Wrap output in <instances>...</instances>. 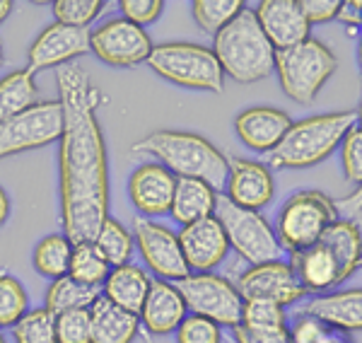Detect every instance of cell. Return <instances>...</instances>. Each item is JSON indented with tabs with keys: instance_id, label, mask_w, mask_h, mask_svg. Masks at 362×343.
<instances>
[{
	"instance_id": "1",
	"label": "cell",
	"mask_w": 362,
	"mask_h": 343,
	"mask_svg": "<svg viewBox=\"0 0 362 343\" xmlns=\"http://www.w3.org/2000/svg\"><path fill=\"white\" fill-rule=\"evenodd\" d=\"M63 131L58 138L61 167V223L73 244L95 242L109 218L107 143L97 119L102 90L80 66H63L56 75Z\"/></svg>"
},
{
	"instance_id": "2",
	"label": "cell",
	"mask_w": 362,
	"mask_h": 343,
	"mask_svg": "<svg viewBox=\"0 0 362 343\" xmlns=\"http://www.w3.org/2000/svg\"><path fill=\"white\" fill-rule=\"evenodd\" d=\"M133 153L153 158L177 179H203L215 191L225 189L230 174V160L208 138L191 131H153L133 143Z\"/></svg>"
},
{
	"instance_id": "3",
	"label": "cell",
	"mask_w": 362,
	"mask_h": 343,
	"mask_svg": "<svg viewBox=\"0 0 362 343\" xmlns=\"http://www.w3.org/2000/svg\"><path fill=\"white\" fill-rule=\"evenodd\" d=\"M355 129V112H329L293 121L276 150L266 155L268 170H309L329 160Z\"/></svg>"
},
{
	"instance_id": "4",
	"label": "cell",
	"mask_w": 362,
	"mask_h": 343,
	"mask_svg": "<svg viewBox=\"0 0 362 343\" xmlns=\"http://www.w3.org/2000/svg\"><path fill=\"white\" fill-rule=\"evenodd\" d=\"M213 54L225 78H232L235 83H259L276 71L278 51L266 39L251 8H244L230 25L215 34Z\"/></svg>"
},
{
	"instance_id": "5",
	"label": "cell",
	"mask_w": 362,
	"mask_h": 343,
	"mask_svg": "<svg viewBox=\"0 0 362 343\" xmlns=\"http://www.w3.org/2000/svg\"><path fill=\"white\" fill-rule=\"evenodd\" d=\"M148 68L179 87L201 92H223L225 73L213 49L196 42L155 44L148 56Z\"/></svg>"
},
{
	"instance_id": "6",
	"label": "cell",
	"mask_w": 362,
	"mask_h": 343,
	"mask_svg": "<svg viewBox=\"0 0 362 343\" xmlns=\"http://www.w3.org/2000/svg\"><path fill=\"white\" fill-rule=\"evenodd\" d=\"M338 71V58L324 42L309 37L307 42L276 54L280 90L297 104H312Z\"/></svg>"
},
{
	"instance_id": "7",
	"label": "cell",
	"mask_w": 362,
	"mask_h": 343,
	"mask_svg": "<svg viewBox=\"0 0 362 343\" xmlns=\"http://www.w3.org/2000/svg\"><path fill=\"white\" fill-rule=\"evenodd\" d=\"M338 218V206L324 191H297L278 213L276 235L285 254H297L314 247L324 230Z\"/></svg>"
},
{
	"instance_id": "8",
	"label": "cell",
	"mask_w": 362,
	"mask_h": 343,
	"mask_svg": "<svg viewBox=\"0 0 362 343\" xmlns=\"http://www.w3.org/2000/svg\"><path fill=\"white\" fill-rule=\"evenodd\" d=\"M215 218L223 225L230 249H235L237 257L249 266L283 259L285 252L278 242L276 225H271V220L261 211H247L220 196Z\"/></svg>"
},
{
	"instance_id": "9",
	"label": "cell",
	"mask_w": 362,
	"mask_h": 343,
	"mask_svg": "<svg viewBox=\"0 0 362 343\" xmlns=\"http://www.w3.org/2000/svg\"><path fill=\"white\" fill-rule=\"evenodd\" d=\"M184 295L189 315L206 317L220 327L235 329L242 322L244 298L239 293L237 283L220 276L215 271L208 273H189L177 283Z\"/></svg>"
},
{
	"instance_id": "10",
	"label": "cell",
	"mask_w": 362,
	"mask_h": 343,
	"mask_svg": "<svg viewBox=\"0 0 362 343\" xmlns=\"http://www.w3.org/2000/svg\"><path fill=\"white\" fill-rule=\"evenodd\" d=\"M63 131V109L58 100L37 102L32 109L0 121V160L56 143Z\"/></svg>"
},
{
	"instance_id": "11",
	"label": "cell",
	"mask_w": 362,
	"mask_h": 343,
	"mask_svg": "<svg viewBox=\"0 0 362 343\" xmlns=\"http://www.w3.org/2000/svg\"><path fill=\"white\" fill-rule=\"evenodd\" d=\"M133 225H136L133 240L143 259V269L150 276L169 283H179L181 278L189 276L191 271L186 266L177 232L150 218H136Z\"/></svg>"
},
{
	"instance_id": "12",
	"label": "cell",
	"mask_w": 362,
	"mask_h": 343,
	"mask_svg": "<svg viewBox=\"0 0 362 343\" xmlns=\"http://www.w3.org/2000/svg\"><path fill=\"white\" fill-rule=\"evenodd\" d=\"M90 51L114 68H133L145 63L153 51L150 34L124 17H112L90 29Z\"/></svg>"
},
{
	"instance_id": "13",
	"label": "cell",
	"mask_w": 362,
	"mask_h": 343,
	"mask_svg": "<svg viewBox=\"0 0 362 343\" xmlns=\"http://www.w3.org/2000/svg\"><path fill=\"white\" fill-rule=\"evenodd\" d=\"M235 283L244 300L264 298L278 302L283 307H293L307 298V290L302 288L293 264L283 259L249 266Z\"/></svg>"
},
{
	"instance_id": "14",
	"label": "cell",
	"mask_w": 362,
	"mask_h": 343,
	"mask_svg": "<svg viewBox=\"0 0 362 343\" xmlns=\"http://www.w3.org/2000/svg\"><path fill=\"white\" fill-rule=\"evenodd\" d=\"M85 54H90V29L68 27L54 20L49 27L39 32V37L29 46L27 68L37 75L46 68L70 66L73 58H80Z\"/></svg>"
},
{
	"instance_id": "15",
	"label": "cell",
	"mask_w": 362,
	"mask_h": 343,
	"mask_svg": "<svg viewBox=\"0 0 362 343\" xmlns=\"http://www.w3.org/2000/svg\"><path fill=\"white\" fill-rule=\"evenodd\" d=\"M177 235L191 273L215 271L230 254V242H227L223 225H220V220L215 215L184 225Z\"/></svg>"
},
{
	"instance_id": "16",
	"label": "cell",
	"mask_w": 362,
	"mask_h": 343,
	"mask_svg": "<svg viewBox=\"0 0 362 343\" xmlns=\"http://www.w3.org/2000/svg\"><path fill=\"white\" fill-rule=\"evenodd\" d=\"M174 189H177V177L153 160L138 165L128 177V199L140 218L155 220L160 215H169Z\"/></svg>"
},
{
	"instance_id": "17",
	"label": "cell",
	"mask_w": 362,
	"mask_h": 343,
	"mask_svg": "<svg viewBox=\"0 0 362 343\" xmlns=\"http://www.w3.org/2000/svg\"><path fill=\"white\" fill-rule=\"evenodd\" d=\"M254 13L266 39L276 51L293 49L312 37V25L300 0H261Z\"/></svg>"
},
{
	"instance_id": "18",
	"label": "cell",
	"mask_w": 362,
	"mask_h": 343,
	"mask_svg": "<svg viewBox=\"0 0 362 343\" xmlns=\"http://www.w3.org/2000/svg\"><path fill=\"white\" fill-rule=\"evenodd\" d=\"M276 196V182L266 162L235 158L225 184V199L247 211H261Z\"/></svg>"
},
{
	"instance_id": "19",
	"label": "cell",
	"mask_w": 362,
	"mask_h": 343,
	"mask_svg": "<svg viewBox=\"0 0 362 343\" xmlns=\"http://www.w3.org/2000/svg\"><path fill=\"white\" fill-rule=\"evenodd\" d=\"M295 315H309L338 334L362 331V288L331 290L300 302Z\"/></svg>"
},
{
	"instance_id": "20",
	"label": "cell",
	"mask_w": 362,
	"mask_h": 343,
	"mask_svg": "<svg viewBox=\"0 0 362 343\" xmlns=\"http://www.w3.org/2000/svg\"><path fill=\"white\" fill-rule=\"evenodd\" d=\"M186 315H189V310H186L184 295H181L177 283L153 278L148 298H145L143 307L138 312L140 327L150 336H169L179 329V324L184 322Z\"/></svg>"
},
{
	"instance_id": "21",
	"label": "cell",
	"mask_w": 362,
	"mask_h": 343,
	"mask_svg": "<svg viewBox=\"0 0 362 343\" xmlns=\"http://www.w3.org/2000/svg\"><path fill=\"white\" fill-rule=\"evenodd\" d=\"M293 126V119L276 107H249L237 114L235 133L249 150L268 155L278 148L285 133Z\"/></svg>"
},
{
	"instance_id": "22",
	"label": "cell",
	"mask_w": 362,
	"mask_h": 343,
	"mask_svg": "<svg viewBox=\"0 0 362 343\" xmlns=\"http://www.w3.org/2000/svg\"><path fill=\"white\" fill-rule=\"evenodd\" d=\"M290 264L300 278L302 288L314 295L321 293H331L334 288H338L341 283H346L341 269H338L336 259L329 254V249L321 247L317 242L314 247L305 249V252H297L290 257Z\"/></svg>"
},
{
	"instance_id": "23",
	"label": "cell",
	"mask_w": 362,
	"mask_h": 343,
	"mask_svg": "<svg viewBox=\"0 0 362 343\" xmlns=\"http://www.w3.org/2000/svg\"><path fill=\"white\" fill-rule=\"evenodd\" d=\"M150 283H153V276L143 266L131 261V264L116 266L109 271L107 281L102 283V298H107L131 315H138L145 298H148Z\"/></svg>"
},
{
	"instance_id": "24",
	"label": "cell",
	"mask_w": 362,
	"mask_h": 343,
	"mask_svg": "<svg viewBox=\"0 0 362 343\" xmlns=\"http://www.w3.org/2000/svg\"><path fill=\"white\" fill-rule=\"evenodd\" d=\"M218 201L220 191H215L203 179H177L169 215L174 218V223H179L184 228V225H191L196 220L213 218Z\"/></svg>"
},
{
	"instance_id": "25",
	"label": "cell",
	"mask_w": 362,
	"mask_h": 343,
	"mask_svg": "<svg viewBox=\"0 0 362 343\" xmlns=\"http://www.w3.org/2000/svg\"><path fill=\"white\" fill-rule=\"evenodd\" d=\"M92 343H133L140 334L138 315L116 307L107 298H97L90 307Z\"/></svg>"
},
{
	"instance_id": "26",
	"label": "cell",
	"mask_w": 362,
	"mask_h": 343,
	"mask_svg": "<svg viewBox=\"0 0 362 343\" xmlns=\"http://www.w3.org/2000/svg\"><path fill=\"white\" fill-rule=\"evenodd\" d=\"M321 247L329 249V254L336 259L343 278L353 276L362 264V232L358 223L350 218H336L329 228L324 230L319 240Z\"/></svg>"
},
{
	"instance_id": "27",
	"label": "cell",
	"mask_w": 362,
	"mask_h": 343,
	"mask_svg": "<svg viewBox=\"0 0 362 343\" xmlns=\"http://www.w3.org/2000/svg\"><path fill=\"white\" fill-rule=\"evenodd\" d=\"M97 298H102V288L87 286L80 283L70 276H63L58 281H51L49 290H46L44 307L51 315H63V312H73V310H90L97 302Z\"/></svg>"
},
{
	"instance_id": "28",
	"label": "cell",
	"mask_w": 362,
	"mask_h": 343,
	"mask_svg": "<svg viewBox=\"0 0 362 343\" xmlns=\"http://www.w3.org/2000/svg\"><path fill=\"white\" fill-rule=\"evenodd\" d=\"M37 80L29 68L8 73L0 78V121L13 119V116L32 109L39 100Z\"/></svg>"
},
{
	"instance_id": "29",
	"label": "cell",
	"mask_w": 362,
	"mask_h": 343,
	"mask_svg": "<svg viewBox=\"0 0 362 343\" xmlns=\"http://www.w3.org/2000/svg\"><path fill=\"white\" fill-rule=\"evenodd\" d=\"M70 257H73V242L63 232H54V235H46L44 240H39V244L34 247L32 264L39 276L58 281V278L68 276Z\"/></svg>"
},
{
	"instance_id": "30",
	"label": "cell",
	"mask_w": 362,
	"mask_h": 343,
	"mask_svg": "<svg viewBox=\"0 0 362 343\" xmlns=\"http://www.w3.org/2000/svg\"><path fill=\"white\" fill-rule=\"evenodd\" d=\"M95 244L112 269L131 264L133 252H136V240H133V235L128 232L126 225L116 218L104 220L102 230H99L95 237Z\"/></svg>"
},
{
	"instance_id": "31",
	"label": "cell",
	"mask_w": 362,
	"mask_h": 343,
	"mask_svg": "<svg viewBox=\"0 0 362 343\" xmlns=\"http://www.w3.org/2000/svg\"><path fill=\"white\" fill-rule=\"evenodd\" d=\"M109 271H112V266L107 264V259L102 257V252L97 249L95 242L73 244V257H70V269H68L70 278L87 283V286L102 288Z\"/></svg>"
},
{
	"instance_id": "32",
	"label": "cell",
	"mask_w": 362,
	"mask_h": 343,
	"mask_svg": "<svg viewBox=\"0 0 362 343\" xmlns=\"http://www.w3.org/2000/svg\"><path fill=\"white\" fill-rule=\"evenodd\" d=\"M244 8H247V5H244L242 0H194L191 15H194V22L201 32L215 37V34L230 25Z\"/></svg>"
},
{
	"instance_id": "33",
	"label": "cell",
	"mask_w": 362,
	"mask_h": 343,
	"mask_svg": "<svg viewBox=\"0 0 362 343\" xmlns=\"http://www.w3.org/2000/svg\"><path fill=\"white\" fill-rule=\"evenodd\" d=\"M15 343H58L56 315L46 307H29L27 315L13 327Z\"/></svg>"
},
{
	"instance_id": "34",
	"label": "cell",
	"mask_w": 362,
	"mask_h": 343,
	"mask_svg": "<svg viewBox=\"0 0 362 343\" xmlns=\"http://www.w3.org/2000/svg\"><path fill=\"white\" fill-rule=\"evenodd\" d=\"M29 310V295L20 278L0 271V331L13 329Z\"/></svg>"
},
{
	"instance_id": "35",
	"label": "cell",
	"mask_w": 362,
	"mask_h": 343,
	"mask_svg": "<svg viewBox=\"0 0 362 343\" xmlns=\"http://www.w3.org/2000/svg\"><path fill=\"white\" fill-rule=\"evenodd\" d=\"M51 10H54L56 22L61 25L87 29L102 15L104 3L102 0H56Z\"/></svg>"
},
{
	"instance_id": "36",
	"label": "cell",
	"mask_w": 362,
	"mask_h": 343,
	"mask_svg": "<svg viewBox=\"0 0 362 343\" xmlns=\"http://www.w3.org/2000/svg\"><path fill=\"white\" fill-rule=\"evenodd\" d=\"M239 324H247V327H285V324H290L288 307L278 305L273 300L249 298L244 300L242 322Z\"/></svg>"
},
{
	"instance_id": "37",
	"label": "cell",
	"mask_w": 362,
	"mask_h": 343,
	"mask_svg": "<svg viewBox=\"0 0 362 343\" xmlns=\"http://www.w3.org/2000/svg\"><path fill=\"white\" fill-rule=\"evenodd\" d=\"M174 341L177 343H223V327L210 322L206 317L186 315L179 329L174 331Z\"/></svg>"
},
{
	"instance_id": "38",
	"label": "cell",
	"mask_w": 362,
	"mask_h": 343,
	"mask_svg": "<svg viewBox=\"0 0 362 343\" xmlns=\"http://www.w3.org/2000/svg\"><path fill=\"white\" fill-rule=\"evenodd\" d=\"M58 343H92L90 310H73L56 317Z\"/></svg>"
},
{
	"instance_id": "39",
	"label": "cell",
	"mask_w": 362,
	"mask_h": 343,
	"mask_svg": "<svg viewBox=\"0 0 362 343\" xmlns=\"http://www.w3.org/2000/svg\"><path fill=\"white\" fill-rule=\"evenodd\" d=\"M341 165L350 184L362 186V131L353 129L341 143Z\"/></svg>"
},
{
	"instance_id": "40",
	"label": "cell",
	"mask_w": 362,
	"mask_h": 343,
	"mask_svg": "<svg viewBox=\"0 0 362 343\" xmlns=\"http://www.w3.org/2000/svg\"><path fill=\"white\" fill-rule=\"evenodd\" d=\"M119 10L124 20L145 29L148 25L160 20L162 10H165V3H162V0H121Z\"/></svg>"
},
{
	"instance_id": "41",
	"label": "cell",
	"mask_w": 362,
	"mask_h": 343,
	"mask_svg": "<svg viewBox=\"0 0 362 343\" xmlns=\"http://www.w3.org/2000/svg\"><path fill=\"white\" fill-rule=\"evenodd\" d=\"M237 343H293L290 339V329L285 327H247V324H237L232 329Z\"/></svg>"
},
{
	"instance_id": "42",
	"label": "cell",
	"mask_w": 362,
	"mask_h": 343,
	"mask_svg": "<svg viewBox=\"0 0 362 343\" xmlns=\"http://www.w3.org/2000/svg\"><path fill=\"white\" fill-rule=\"evenodd\" d=\"M288 329L293 343H319L326 334L334 331L326 327L324 322H319L317 317H309V315H295L293 322L288 324Z\"/></svg>"
},
{
	"instance_id": "43",
	"label": "cell",
	"mask_w": 362,
	"mask_h": 343,
	"mask_svg": "<svg viewBox=\"0 0 362 343\" xmlns=\"http://www.w3.org/2000/svg\"><path fill=\"white\" fill-rule=\"evenodd\" d=\"M300 5L309 25H324V22L336 20L341 10V0H300Z\"/></svg>"
},
{
	"instance_id": "44",
	"label": "cell",
	"mask_w": 362,
	"mask_h": 343,
	"mask_svg": "<svg viewBox=\"0 0 362 343\" xmlns=\"http://www.w3.org/2000/svg\"><path fill=\"white\" fill-rule=\"evenodd\" d=\"M338 22H343L348 29H362V0H341L338 10Z\"/></svg>"
},
{
	"instance_id": "45",
	"label": "cell",
	"mask_w": 362,
	"mask_h": 343,
	"mask_svg": "<svg viewBox=\"0 0 362 343\" xmlns=\"http://www.w3.org/2000/svg\"><path fill=\"white\" fill-rule=\"evenodd\" d=\"M336 206H343L348 211L350 215V220L355 218L360 211H362V186H358V189L353 191V194L348 196V199H343V201H336Z\"/></svg>"
},
{
	"instance_id": "46",
	"label": "cell",
	"mask_w": 362,
	"mask_h": 343,
	"mask_svg": "<svg viewBox=\"0 0 362 343\" xmlns=\"http://www.w3.org/2000/svg\"><path fill=\"white\" fill-rule=\"evenodd\" d=\"M8 218H10V196H8V191L0 186V228L8 223Z\"/></svg>"
},
{
	"instance_id": "47",
	"label": "cell",
	"mask_w": 362,
	"mask_h": 343,
	"mask_svg": "<svg viewBox=\"0 0 362 343\" xmlns=\"http://www.w3.org/2000/svg\"><path fill=\"white\" fill-rule=\"evenodd\" d=\"M15 5L10 3V0H0V22H5L10 17V13H13Z\"/></svg>"
},
{
	"instance_id": "48",
	"label": "cell",
	"mask_w": 362,
	"mask_h": 343,
	"mask_svg": "<svg viewBox=\"0 0 362 343\" xmlns=\"http://www.w3.org/2000/svg\"><path fill=\"white\" fill-rule=\"evenodd\" d=\"M355 129H360V131H362V102H360L358 112H355Z\"/></svg>"
},
{
	"instance_id": "49",
	"label": "cell",
	"mask_w": 362,
	"mask_h": 343,
	"mask_svg": "<svg viewBox=\"0 0 362 343\" xmlns=\"http://www.w3.org/2000/svg\"><path fill=\"white\" fill-rule=\"evenodd\" d=\"M358 63H360V85H362V34H360V42H358Z\"/></svg>"
},
{
	"instance_id": "50",
	"label": "cell",
	"mask_w": 362,
	"mask_h": 343,
	"mask_svg": "<svg viewBox=\"0 0 362 343\" xmlns=\"http://www.w3.org/2000/svg\"><path fill=\"white\" fill-rule=\"evenodd\" d=\"M3 61H5V54H3V42H0V66H3Z\"/></svg>"
},
{
	"instance_id": "51",
	"label": "cell",
	"mask_w": 362,
	"mask_h": 343,
	"mask_svg": "<svg viewBox=\"0 0 362 343\" xmlns=\"http://www.w3.org/2000/svg\"><path fill=\"white\" fill-rule=\"evenodd\" d=\"M0 343H8V341H5V336H3V331H0Z\"/></svg>"
},
{
	"instance_id": "52",
	"label": "cell",
	"mask_w": 362,
	"mask_h": 343,
	"mask_svg": "<svg viewBox=\"0 0 362 343\" xmlns=\"http://www.w3.org/2000/svg\"><path fill=\"white\" fill-rule=\"evenodd\" d=\"M360 34H362V29H360Z\"/></svg>"
},
{
	"instance_id": "53",
	"label": "cell",
	"mask_w": 362,
	"mask_h": 343,
	"mask_svg": "<svg viewBox=\"0 0 362 343\" xmlns=\"http://www.w3.org/2000/svg\"><path fill=\"white\" fill-rule=\"evenodd\" d=\"M360 269H362V264H360Z\"/></svg>"
}]
</instances>
